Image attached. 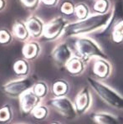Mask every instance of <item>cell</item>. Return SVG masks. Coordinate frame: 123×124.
Masks as SVG:
<instances>
[{
  "mask_svg": "<svg viewBox=\"0 0 123 124\" xmlns=\"http://www.w3.org/2000/svg\"><path fill=\"white\" fill-rule=\"evenodd\" d=\"M111 14L112 11H110L105 14H97L76 23L67 24V26L64 30V34L65 36L78 35V34H88L105 28L111 19Z\"/></svg>",
  "mask_w": 123,
  "mask_h": 124,
  "instance_id": "cell-1",
  "label": "cell"
},
{
  "mask_svg": "<svg viewBox=\"0 0 123 124\" xmlns=\"http://www.w3.org/2000/svg\"><path fill=\"white\" fill-rule=\"evenodd\" d=\"M103 30L101 35L108 37L113 43L123 42V0L116 2L111 19Z\"/></svg>",
  "mask_w": 123,
  "mask_h": 124,
  "instance_id": "cell-2",
  "label": "cell"
},
{
  "mask_svg": "<svg viewBox=\"0 0 123 124\" xmlns=\"http://www.w3.org/2000/svg\"><path fill=\"white\" fill-rule=\"evenodd\" d=\"M89 85L92 87L100 98L108 106L119 110H123V96L118 94L116 91L111 89L104 83L89 77L87 79Z\"/></svg>",
  "mask_w": 123,
  "mask_h": 124,
  "instance_id": "cell-3",
  "label": "cell"
},
{
  "mask_svg": "<svg viewBox=\"0 0 123 124\" xmlns=\"http://www.w3.org/2000/svg\"><path fill=\"white\" fill-rule=\"evenodd\" d=\"M75 48L82 61H88L92 58L107 59V55L103 52L98 45L89 38H79L75 40Z\"/></svg>",
  "mask_w": 123,
  "mask_h": 124,
  "instance_id": "cell-4",
  "label": "cell"
},
{
  "mask_svg": "<svg viewBox=\"0 0 123 124\" xmlns=\"http://www.w3.org/2000/svg\"><path fill=\"white\" fill-rule=\"evenodd\" d=\"M49 104L66 119L72 120L75 119L76 116L77 112L75 105L65 96L54 98L49 101Z\"/></svg>",
  "mask_w": 123,
  "mask_h": 124,
  "instance_id": "cell-5",
  "label": "cell"
},
{
  "mask_svg": "<svg viewBox=\"0 0 123 124\" xmlns=\"http://www.w3.org/2000/svg\"><path fill=\"white\" fill-rule=\"evenodd\" d=\"M35 84H34L33 78L28 77L6 84L3 86V92L8 96H12V97H18V96H20L26 91L29 90Z\"/></svg>",
  "mask_w": 123,
  "mask_h": 124,
  "instance_id": "cell-6",
  "label": "cell"
},
{
  "mask_svg": "<svg viewBox=\"0 0 123 124\" xmlns=\"http://www.w3.org/2000/svg\"><path fill=\"white\" fill-rule=\"evenodd\" d=\"M67 23L68 22L64 18H57L44 27L43 34L46 39H55L60 35L61 32L67 26Z\"/></svg>",
  "mask_w": 123,
  "mask_h": 124,
  "instance_id": "cell-7",
  "label": "cell"
},
{
  "mask_svg": "<svg viewBox=\"0 0 123 124\" xmlns=\"http://www.w3.org/2000/svg\"><path fill=\"white\" fill-rule=\"evenodd\" d=\"M40 101V98L35 95L33 90L26 91L19 96L20 108L24 113L29 114L32 112L36 107H38Z\"/></svg>",
  "mask_w": 123,
  "mask_h": 124,
  "instance_id": "cell-8",
  "label": "cell"
},
{
  "mask_svg": "<svg viewBox=\"0 0 123 124\" xmlns=\"http://www.w3.org/2000/svg\"><path fill=\"white\" fill-rule=\"evenodd\" d=\"M91 103V96L87 86L83 87L75 97V107L76 112L83 114L90 107Z\"/></svg>",
  "mask_w": 123,
  "mask_h": 124,
  "instance_id": "cell-9",
  "label": "cell"
},
{
  "mask_svg": "<svg viewBox=\"0 0 123 124\" xmlns=\"http://www.w3.org/2000/svg\"><path fill=\"white\" fill-rule=\"evenodd\" d=\"M72 58V52L67 44H59L53 52V59L60 65H65Z\"/></svg>",
  "mask_w": 123,
  "mask_h": 124,
  "instance_id": "cell-10",
  "label": "cell"
},
{
  "mask_svg": "<svg viewBox=\"0 0 123 124\" xmlns=\"http://www.w3.org/2000/svg\"><path fill=\"white\" fill-rule=\"evenodd\" d=\"M91 119L95 124H123L122 116L106 112H95L91 114Z\"/></svg>",
  "mask_w": 123,
  "mask_h": 124,
  "instance_id": "cell-11",
  "label": "cell"
},
{
  "mask_svg": "<svg viewBox=\"0 0 123 124\" xmlns=\"http://www.w3.org/2000/svg\"><path fill=\"white\" fill-rule=\"evenodd\" d=\"M111 67L106 60L98 59L93 65V73L96 77L101 79L107 78L111 74Z\"/></svg>",
  "mask_w": 123,
  "mask_h": 124,
  "instance_id": "cell-12",
  "label": "cell"
},
{
  "mask_svg": "<svg viewBox=\"0 0 123 124\" xmlns=\"http://www.w3.org/2000/svg\"><path fill=\"white\" fill-rule=\"evenodd\" d=\"M66 69L70 74L79 75L83 72L85 65L83 61L80 57H72L65 65Z\"/></svg>",
  "mask_w": 123,
  "mask_h": 124,
  "instance_id": "cell-13",
  "label": "cell"
},
{
  "mask_svg": "<svg viewBox=\"0 0 123 124\" xmlns=\"http://www.w3.org/2000/svg\"><path fill=\"white\" fill-rule=\"evenodd\" d=\"M26 28L28 32L32 36L38 37L43 33L44 27L42 25V23L36 18H31L26 23Z\"/></svg>",
  "mask_w": 123,
  "mask_h": 124,
  "instance_id": "cell-14",
  "label": "cell"
},
{
  "mask_svg": "<svg viewBox=\"0 0 123 124\" xmlns=\"http://www.w3.org/2000/svg\"><path fill=\"white\" fill-rule=\"evenodd\" d=\"M68 83L63 80H59L55 81L53 85V93L56 97L64 96L68 92Z\"/></svg>",
  "mask_w": 123,
  "mask_h": 124,
  "instance_id": "cell-15",
  "label": "cell"
},
{
  "mask_svg": "<svg viewBox=\"0 0 123 124\" xmlns=\"http://www.w3.org/2000/svg\"><path fill=\"white\" fill-rule=\"evenodd\" d=\"M39 45L35 43L27 44L23 49V54L27 59H33L39 53Z\"/></svg>",
  "mask_w": 123,
  "mask_h": 124,
  "instance_id": "cell-16",
  "label": "cell"
},
{
  "mask_svg": "<svg viewBox=\"0 0 123 124\" xmlns=\"http://www.w3.org/2000/svg\"><path fill=\"white\" fill-rule=\"evenodd\" d=\"M94 10L98 14H105L109 12L110 1L109 0H96L93 6Z\"/></svg>",
  "mask_w": 123,
  "mask_h": 124,
  "instance_id": "cell-17",
  "label": "cell"
},
{
  "mask_svg": "<svg viewBox=\"0 0 123 124\" xmlns=\"http://www.w3.org/2000/svg\"><path fill=\"white\" fill-rule=\"evenodd\" d=\"M74 14L79 19L83 20V19H86L89 15V8L85 3H79L76 6H75Z\"/></svg>",
  "mask_w": 123,
  "mask_h": 124,
  "instance_id": "cell-18",
  "label": "cell"
},
{
  "mask_svg": "<svg viewBox=\"0 0 123 124\" xmlns=\"http://www.w3.org/2000/svg\"><path fill=\"white\" fill-rule=\"evenodd\" d=\"M14 33L15 36H17L19 39H24L28 36V30H27L26 25L23 23H16L14 26Z\"/></svg>",
  "mask_w": 123,
  "mask_h": 124,
  "instance_id": "cell-19",
  "label": "cell"
},
{
  "mask_svg": "<svg viewBox=\"0 0 123 124\" xmlns=\"http://www.w3.org/2000/svg\"><path fill=\"white\" fill-rule=\"evenodd\" d=\"M12 111L9 106H3L0 108V122L8 123L12 118Z\"/></svg>",
  "mask_w": 123,
  "mask_h": 124,
  "instance_id": "cell-20",
  "label": "cell"
},
{
  "mask_svg": "<svg viewBox=\"0 0 123 124\" xmlns=\"http://www.w3.org/2000/svg\"><path fill=\"white\" fill-rule=\"evenodd\" d=\"M32 114L36 119L39 120H43L46 117V116L48 115V110L44 106H38L33 110Z\"/></svg>",
  "mask_w": 123,
  "mask_h": 124,
  "instance_id": "cell-21",
  "label": "cell"
},
{
  "mask_svg": "<svg viewBox=\"0 0 123 124\" xmlns=\"http://www.w3.org/2000/svg\"><path fill=\"white\" fill-rule=\"evenodd\" d=\"M34 92L35 93V95L37 96H39V98H42L45 96V95L47 94V91H48V87L45 85L44 83L40 82L35 84L34 85V89H33Z\"/></svg>",
  "mask_w": 123,
  "mask_h": 124,
  "instance_id": "cell-22",
  "label": "cell"
},
{
  "mask_svg": "<svg viewBox=\"0 0 123 124\" xmlns=\"http://www.w3.org/2000/svg\"><path fill=\"white\" fill-rule=\"evenodd\" d=\"M14 70L18 75H25L28 72V65L24 61H18L14 65Z\"/></svg>",
  "mask_w": 123,
  "mask_h": 124,
  "instance_id": "cell-23",
  "label": "cell"
},
{
  "mask_svg": "<svg viewBox=\"0 0 123 124\" xmlns=\"http://www.w3.org/2000/svg\"><path fill=\"white\" fill-rule=\"evenodd\" d=\"M60 11L65 15H71L75 12V4L70 1H65L62 3Z\"/></svg>",
  "mask_w": 123,
  "mask_h": 124,
  "instance_id": "cell-24",
  "label": "cell"
},
{
  "mask_svg": "<svg viewBox=\"0 0 123 124\" xmlns=\"http://www.w3.org/2000/svg\"><path fill=\"white\" fill-rule=\"evenodd\" d=\"M10 40V35L6 30H0V43L6 44Z\"/></svg>",
  "mask_w": 123,
  "mask_h": 124,
  "instance_id": "cell-25",
  "label": "cell"
},
{
  "mask_svg": "<svg viewBox=\"0 0 123 124\" xmlns=\"http://www.w3.org/2000/svg\"><path fill=\"white\" fill-rule=\"evenodd\" d=\"M24 5L27 7H34L37 4L38 0H21Z\"/></svg>",
  "mask_w": 123,
  "mask_h": 124,
  "instance_id": "cell-26",
  "label": "cell"
},
{
  "mask_svg": "<svg viewBox=\"0 0 123 124\" xmlns=\"http://www.w3.org/2000/svg\"><path fill=\"white\" fill-rule=\"evenodd\" d=\"M41 1H42L44 4L50 5V6H51V5H55L56 3H57L58 0H41Z\"/></svg>",
  "mask_w": 123,
  "mask_h": 124,
  "instance_id": "cell-27",
  "label": "cell"
},
{
  "mask_svg": "<svg viewBox=\"0 0 123 124\" xmlns=\"http://www.w3.org/2000/svg\"><path fill=\"white\" fill-rule=\"evenodd\" d=\"M3 4H4V2H3V0H0V9L3 8Z\"/></svg>",
  "mask_w": 123,
  "mask_h": 124,
  "instance_id": "cell-28",
  "label": "cell"
},
{
  "mask_svg": "<svg viewBox=\"0 0 123 124\" xmlns=\"http://www.w3.org/2000/svg\"><path fill=\"white\" fill-rule=\"evenodd\" d=\"M51 124H59V123H52Z\"/></svg>",
  "mask_w": 123,
  "mask_h": 124,
  "instance_id": "cell-29",
  "label": "cell"
}]
</instances>
